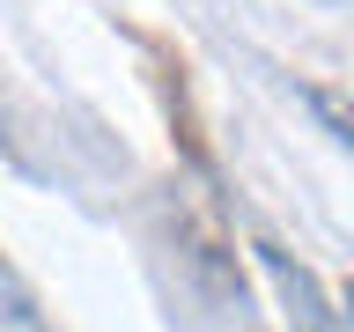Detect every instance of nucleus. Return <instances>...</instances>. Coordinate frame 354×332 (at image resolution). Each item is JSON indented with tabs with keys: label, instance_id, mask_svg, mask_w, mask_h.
Wrapping results in <instances>:
<instances>
[{
	"label": "nucleus",
	"instance_id": "f257e3e1",
	"mask_svg": "<svg viewBox=\"0 0 354 332\" xmlns=\"http://www.w3.org/2000/svg\"><path fill=\"white\" fill-rule=\"evenodd\" d=\"M259 266H266V281L281 288L288 332H332V310H325V295H317V281H310V266H295L281 243H259Z\"/></svg>",
	"mask_w": 354,
	"mask_h": 332
},
{
	"label": "nucleus",
	"instance_id": "f03ea898",
	"mask_svg": "<svg viewBox=\"0 0 354 332\" xmlns=\"http://www.w3.org/2000/svg\"><path fill=\"white\" fill-rule=\"evenodd\" d=\"M310 111L339 133V148H354V96H339V89H310Z\"/></svg>",
	"mask_w": 354,
	"mask_h": 332
},
{
	"label": "nucleus",
	"instance_id": "7ed1b4c3",
	"mask_svg": "<svg viewBox=\"0 0 354 332\" xmlns=\"http://www.w3.org/2000/svg\"><path fill=\"white\" fill-rule=\"evenodd\" d=\"M0 310H8V325H15V332H44V325H37V303H30V288H22L8 266H0Z\"/></svg>",
	"mask_w": 354,
	"mask_h": 332
},
{
	"label": "nucleus",
	"instance_id": "20e7f679",
	"mask_svg": "<svg viewBox=\"0 0 354 332\" xmlns=\"http://www.w3.org/2000/svg\"><path fill=\"white\" fill-rule=\"evenodd\" d=\"M347 325H354V288H347Z\"/></svg>",
	"mask_w": 354,
	"mask_h": 332
}]
</instances>
